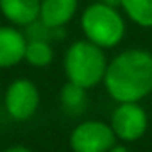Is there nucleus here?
Listing matches in <instances>:
<instances>
[{"mask_svg": "<svg viewBox=\"0 0 152 152\" xmlns=\"http://www.w3.org/2000/svg\"><path fill=\"white\" fill-rule=\"evenodd\" d=\"M148 125V118L145 109L138 102H118V107L111 116V129L116 138L124 141L140 140Z\"/></svg>", "mask_w": 152, "mask_h": 152, "instance_id": "obj_5", "label": "nucleus"}, {"mask_svg": "<svg viewBox=\"0 0 152 152\" xmlns=\"http://www.w3.org/2000/svg\"><path fill=\"white\" fill-rule=\"evenodd\" d=\"M39 106V91L29 79H16L6 91V109L15 120H29Z\"/></svg>", "mask_w": 152, "mask_h": 152, "instance_id": "obj_6", "label": "nucleus"}, {"mask_svg": "<svg viewBox=\"0 0 152 152\" xmlns=\"http://www.w3.org/2000/svg\"><path fill=\"white\" fill-rule=\"evenodd\" d=\"M115 145V131L111 125L99 120L83 122L70 134V147L73 152H109Z\"/></svg>", "mask_w": 152, "mask_h": 152, "instance_id": "obj_4", "label": "nucleus"}, {"mask_svg": "<svg viewBox=\"0 0 152 152\" xmlns=\"http://www.w3.org/2000/svg\"><path fill=\"white\" fill-rule=\"evenodd\" d=\"M109 152H129V150H127V148H125L124 145H115V147H113V148H111Z\"/></svg>", "mask_w": 152, "mask_h": 152, "instance_id": "obj_14", "label": "nucleus"}, {"mask_svg": "<svg viewBox=\"0 0 152 152\" xmlns=\"http://www.w3.org/2000/svg\"><path fill=\"white\" fill-rule=\"evenodd\" d=\"M27 38L15 27H0V68H9L23 61Z\"/></svg>", "mask_w": 152, "mask_h": 152, "instance_id": "obj_7", "label": "nucleus"}, {"mask_svg": "<svg viewBox=\"0 0 152 152\" xmlns=\"http://www.w3.org/2000/svg\"><path fill=\"white\" fill-rule=\"evenodd\" d=\"M77 0H41L39 22L48 27L63 29L77 13Z\"/></svg>", "mask_w": 152, "mask_h": 152, "instance_id": "obj_8", "label": "nucleus"}, {"mask_svg": "<svg viewBox=\"0 0 152 152\" xmlns=\"http://www.w3.org/2000/svg\"><path fill=\"white\" fill-rule=\"evenodd\" d=\"M129 20L140 27H152V0H120Z\"/></svg>", "mask_w": 152, "mask_h": 152, "instance_id": "obj_12", "label": "nucleus"}, {"mask_svg": "<svg viewBox=\"0 0 152 152\" xmlns=\"http://www.w3.org/2000/svg\"><path fill=\"white\" fill-rule=\"evenodd\" d=\"M23 59L36 68H43L48 66L54 59V50L50 47V41H43V39H27V47H25V56Z\"/></svg>", "mask_w": 152, "mask_h": 152, "instance_id": "obj_11", "label": "nucleus"}, {"mask_svg": "<svg viewBox=\"0 0 152 152\" xmlns=\"http://www.w3.org/2000/svg\"><path fill=\"white\" fill-rule=\"evenodd\" d=\"M4 152H32V150H29L27 147H11V148H6Z\"/></svg>", "mask_w": 152, "mask_h": 152, "instance_id": "obj_13", "label": "nucleus"}, {"mask_svg": "<svg viewBox=\"0 0 152 152\" xmlns=\"http://www.w3.org/2000/svg\"><path fill=\"white\" fill-rule=\"evenodd\" d=\"M63 64L68 81L88 90L104 81L107 59L102 47L91 43L90 39H81L70 45Z\"/></svg>", "mask_w": 152, "mask_h": 152, "instance_id": "obj_2", "label": "nucleus"}, {"mask_svg": "<svg viewBox=\"0 0 152 152\" xmlns=\"http://www.w3.org/2000/svg\"><path fill=\"white\" fill-rule=\"evenodd\" d=\"M59 100H61V107L66 115L70 116H77L81 113H84L86 104H88V97H86V88L75 84L72 81H68L59 93Z\"/></svg>", "mask_w": 152, "mask_h": 152, "instance_id": "obj_10", "label": "nucleus"}, {"mask_svg": "<svg viewBox=\"0 0 152 152\" xmlns=\"http://www.w3.org/2000/svg\"><path fill=\"white\" fill-rule=\"evenodd\" d=\"M104 84L116 102H138L152 91V54L129 48L107 63Z\"/></svg>", "mask_w": 152, "mask_h": 152, "instance_id": "obj_1", "label": "nucleus"}, {"mask_svg": "<svg viewBox=\"0 0 152 152\" xmlns=\"http://www.w3.org/2000/svg\"><path fill=\"white\" fill-rule=\"evenodd\" d=\"M41 0H0V11L11 23L27 27L39 18Z\"/></svg>", "mask_w": 152, "mask_h": 152, "instance_id": "obj_9", "label": "nucleus"}, {"mask_svg": "<svg viewBox=\"0 0 152 152\" xmlns=\"http://www.w3.org/2000/svg\"><path fill=\"white\" fill-rule=\"evenodd\" d=\"M81 25L86 39L102 47L113 48L125 36V22L118 9L106 2H95L88 6L81 16Z\"/></svg>", "mask_w": 152, "mask_h": 152, "instance_id": "obj_3", "label": "nucleus"}]
</instances>
